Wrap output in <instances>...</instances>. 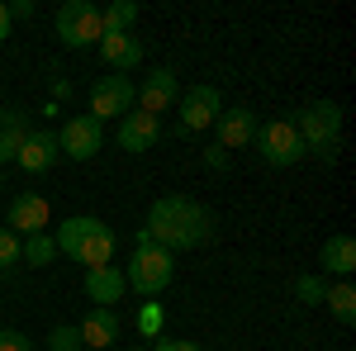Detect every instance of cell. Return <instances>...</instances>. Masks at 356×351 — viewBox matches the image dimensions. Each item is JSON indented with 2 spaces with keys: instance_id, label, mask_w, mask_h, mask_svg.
Here are the masks:
<instances>
[{
  "instance_id": "cell-1",
  "label": "cell",
  "mask_w": 356,
  "mask_h": 351,
  "mask_svg": "<svg viewBox=\"0 0 356 351\" xmlns=\"http://www.w3.org/2000/svg\"><path fill=\"white\" fill-rule=\"evenodd\" d=\"M143 233L176 256V252L204 247L214 238V214H209L204 204L186 199V195H166V199H157V204L147 209V228H143Z\"/></svg>"
},
{
  "instance_id": "cell-2",
  "label": "cell",
  "mask_w": 356,
  "mask_h": 351,
  "mask_svg": "<svg viewBox=\"0 0 356 351\" xmlns=\"http://www.w3.org/2000/svg\"><path fill=\"white\" fill-rule=\"evenodd\" d=\"M53 247L62 256H72V261H81L86 270L90 266H110L114 256V228L110 223H100V218H62V228L53 233Z\"/></svg>"
},
{
  "instance_id": "cell-3",
  "label": "cell",
  "mask_w": 356,
  "mask_h": 351,
  "mask_svg": "<svg viewBox=\"0 0 356 351\" xmlns=\"http://www.w3.org/2000/svg\"><path fill=\"white\" fill-rule=\"evenodd\" d=\"M171 275H176V256L166 247H157L147 233H138L129 270H124V285H134L138 295H162L166 285H171Z\"/></svg>"
},
{
  "instance_id": "cell-4",
  "label": "cell",
  "mask_w": 356,
  "mask_h": 351,
  "mask_svg": "<svg viewBox=\"0 0 356 351\" xmlns=\"http://www.w3.org/2000/svg\"><path fill=\"white\" fill-rule=\"evenodd\" d=\"M257 152H261V162H266V166H295V162L309 157V152H304V138L295 133L290 119L257 124Z\"/></svg>"
},
{
  "instance_id": "cell-5",
  "label": "cell",
  "mask_w": 356,
  "mask_h": 351,
  "mask_svg": "<svg viewBox=\"0 0 356 351\" xmlns=\"http://www.w3.org/2000/svg\"><path fill=\"white\" fill-rule=\"evenodd\" d=\"M100 10L90 5V0H67L62 10H57V38L67 43V48H90V43H100Z\"/></svg>"
},
{
  "instance_id": "cell-6",
  "label": "cell",
  "mask_w": 356,
  "mask_h": 351,
  "mask_svg": "<svg viewBox=\"0 0 356 351\" xmlns=\"http://www.w3.org/2000/svg\"><path fill=\"white\" fill-rule=\"evenodd\" d=\"M100 142H105V124L90 119V114H72V119L62 124V133H57V147H62L72 162H90V157L100 152Z\"/></svg>"
},
{
  "instance_id": "cell-7",
  "label": "cell",
  "mask_w": 356,
  "mask_h": 351,
  "mask_svg": "<svg viewBox=\"0 0 356 351\" xmlns=\"http://www.w3.org/2000/svg\"><path fill=\"white\" fill-rule=\"evenodd\" d=\"M134 95L138 85L129 81V76H100L95 81V90H90V119H124L129 109H134Z\"/></svg>"
},
{
  "instance_id": "cell-8",
  "label": "cell",
  "mask_w": 356,
  "mask_h": 351,
  "mask_svg": "<svg viewBox=\"0 0 356 351\" xmlns=\"http://www.w3.org/2000/svg\"><path fill=\"white\" fill-rule=\"evenodd\" d=\"M290 124H295V133L304 138V147H314V142H328V138H337V129H342V109L332 105V100H318V105L300 109Z\"/></svg>"
},
{
  "instance_id": "cell-9",
  "label": "cell",
  "mask_w": 356,
  "mask_h": 351,
  "mask_svg": "<svg viewBox=\"0 0 356 351\" xmlns=\"http://www.w3.org/2000/svg\"><path fill=\"white\" fill-rule=\"evenodd\" d=\"M223 114V100L214 85H191L181 95V129L186 133H200V129H214V119Z\"/></svg>"
},
{
  "instance_id": "cell-10",
  "label": "cell",
  "mask_w": 356,
  "mask_h": 351,
  "mask_svg": "<svg viewBox=\"0 0 356 351\" xmlns=\"http://www.w3.org/2000/svg\"><path fill=\"white\" fill-rule=\"evenodd\" d=\"M57 157H62V147H57L53 129H29L24 142H19V152H15V166H24L29 176H43Z\"/></svg>"
},
{
  "instance_id": "cell-11",
  "label": "cell",
  "mask_w": 356,
  "mask_h": 351,
  "mask_svg": "<svg viewBox=\"0 0 356 351\" xmlns=\"http://www.w3.org/2000/svg\"><path fill=\"white\" fill-rule=\"evenodd\" d=\"M138 109L143 114H166V109L176 105V72L171 67H157V72H147V81L138 85Z\"/></svg>"
},
{
  "instance_id": "cell-12",
  "label": "cell",
  "mask_w": 356,
  "mask_h": 351,
  "mask_svg": "<svg viewBox=\"0 0 356 351\" xmlns=\"http://www.w3.org/2000/svg\"><path fill=\"white\" fill-rule=\"evenodd\" d=\"M119 147H124V152H147V147H152V142H157V138H162V119H157V114H143V109H129V114H124V119H119Z\"/></svg>"
},
{
  "instance_id": "cell-13",
  "label": "cell",
  "mask_w": 356,
  "mask_h": 351,
  "mask_svg": "<svg viewBox=\"0 0 356 351\" xmlns=\"http://www.w3.org/2000/svg\"><path fill=\"white\" fill-rule=\"evenodd\" d=\"M10 233L33 238V233H48V199L43 195H15L10 199Z\"/></svg>"
},
{
  "instance_id": "cell-14",
  "label": "cell",
  "mask_w": 356,
  "mask_h": 351,
  "mask_svg": "<svg viewBox=\"0 0 356 351\" xmlns=\"http://www.w3.org/2000/svg\"><path fill=\"white\" fill-rule=\"evenodd\" d=\"M100 57L114 67V76H124V72H138L143 43H138L134 33H100Z\"/></svg>"
},
{
  "instance_id": "cell-15",
  "label": "cell",
  "mask_w": 356,
  "mask_h": 351,
  "mask_svg": "<svg viewBox=\"0 0 356 351\" xmlns=\"http://www.w3.org/2000/svg\"><path fill=\"white\" fill-rule=\"evenodd\" d=\"M214 133H219V147H247L252 138H257V114L252 109H223L219 119H214Z\"/></svg>"
},
{
  "instance_id": "cell-16",
  "label": "cell",
  "mask_w": 356,
  "mask_h": 351,
  "mask_svg": "<svg viewBox=\"0 0 356 351\" xmlns=\"http://www.w3.org/2000/svg\"><path fill=\"white\" fill-rule=\"evenodd\" d=\"M124 270L119 266H90L86 270V295L95 299V309H110V304H119L124 299Z\"/></svg>"
},
{
  "instance_id": "cell-17",
  "label": "cell",
  "mask_w": 356,
  "mask_h": 351,
  "mask_svg": "<svg viewBox=\"0 0 356 351\" xmlns=\"http://www.w3.org/2000/svg\"><path fill=\"white\" fill-rule=\"evenodd\" d=\"M76 332H81L86 351H105L114 337H119V313H114V309H90L86 323L76 327Z\"/></svg>"
},
{
  "instance_id": "cell-18",
  "label": "cell",
  "mask_w": 356,
  "mask_h": 351,
  "mask_svg": "<svg viewBox=\"0 0 356 351\" xmlns=\"http://www.w3.org/2000/svg\"><path fill=\"white\" fill-rule=\"evenodd\" d=\"M318 261H323V270H332V275H352L356 270V243L347 238V233H337V238L323 243Z\"/></svg>"
},
{
  "instance_id": "cell-19",
  "label": "cell",
  "mask_w": 356,
  "mask_h": 351,
  "mask_svg": "<svg viewBox=\"0 0 356 351\" xmlns=\"http://www.w3.org/2000/svg\"><path fill=\"white\" fill-rule=\"evenodd\" d=\"M53 256H57L53 233H33V238H24V243H19V261H24V266H48Z\"/></svg>"
},
{
  "instance_id": "cell-20",
  "label": "cell",
  "mask_w": 356,
  "mask_h": 351,
  "mask_svg": "<svg viewBox=\"0 0 356 351\" xmlns=\"http://www.w3.org/2000/svg\"><path fill=\"white\" fill-rule=\"evenodd\" d=\"M323 304L332 309V318H337V323H356V290L347 285V280H342V285H332L328 295H323Z\"/></svg>"
},
{
  "instance_id": "cell-21",
  "label": "cell",
  "mask_w": 356,
  "mask_h": 351,
  "mask_svg": "<svg viewBox=\"0 0 356 351\" xmlns=\"http://www.w3.org/2000/svg\"><path fill=\"white\" fill-rule=\"evenodd\" d=\"M138 19V5L134 0H119V5H110V10H100V24H105V33H129Z\"/></svg>"
},
{
  "instance_id": "cell-22",
  "label": "cell",
  "mask_w": 356,
  "mask_h": 351,
  "mask_svg": "<svg viewBox=\"0 0 356 351\" xmlns=\"http://www.w3.org/2000/svg\"><path fill=\"white\" fill-rule=\"evenodd\" d=\"M323 295H328V280L323 275H300L295 280V299L300 304H323Z\"/></svg>"
},
{
  "instance_id": "cell-23",
  "label": "cell",
  "mask_w": 356,
  "mask_h": 351,
  "mask_svg": "<svg viewBox=\"0 0 356 351\" xmlns=\"http://www.w3.org/2000/svg\"><path fill=\"white\" fill-rule=\"evenodd\" d=\"M48 351H81V332H76V327H53V332H48Z\"/></svg>"
},
{
  "instance_id": "cell-24",
  "label": "cell",
  "mask_w": 356,
  "mask_h": 351,
  "mask_svg": "<svg viewBox=\"0 0 356 351\" xmlns=\"http://www.w3.org/2000/svg\"><path fill=\"white\" fill-rule=\"evenodd\" d=\"M19 266V238L10 228H0V270H15Z\"/></svg>"
},
{
  "instance_id": "cell-25",
  "label": "cell",
  "mask_w": 356,
  "mask_h": 351,
  "mask_svg": "<svg viewBox=\"0 0 356 351\" xmlns=\"http://www.w3.org/2000/svg\"><path fill=\"white\" fill-rule=\"evenodd\" d=\"M162 323H166V313L157 309V304H147V309L138 313V332H143V337H157V332H162Z\"/></svg>"
},
{
  "instance_id": "cell-26",
  "label": "cell",
  "mask_w": 356,
  "mask_h": 351,
  "mask_svg": "<svg viewBox=\"0 0 356 351\" xmlns=\"http://www.w3.org/2000/svg\"><path fill=\"white\" fill-rule=\"evenodd\" d=\"M0 351H29V337L15 327H0Z\"/></svg>"
},
{
  "instance_id": "cell-27",
  "label": "cell",
  "mask_w": 356,
  "mask_h": 351,
  "mask_svg": "<svg viewBox=\"0 0 356 351\" xmlns=\"http://www.w3.org/2000/svg\"><path fill=\"white\" fill-rule=\"evenodd\" d=\"M0 129H10V133L24 138V133H29V119L19 114V109H5V114H0Z\"/></svg>"
},
{
  "instance_id": "cell-28",
  "label": "cell",
  "mask_w": 356,
  "mask_h": 351,
  "mask_svg": "<svg viewBox=\"0 0 356 351\" xmlns=\"http://www.w3.org/2000/svg\"><path fill=\"white\" fill-rule=\"evenodd\" d=\"M19 142H24L19 133H10V129H0V162H15V152H19Z\"/></svg>"
},
{
  "instance_id": "cell-29",
  "label": "cell",
  "mask_w": 356,
  "mask_h": 351,
  "mask_svg": "<svg viewBox=\"0 0 356 351\" xmlns=\"http://www.w3.org/2000/svg\"><path fill=\"white\" fill-rule=\"evenodd\" d=\"M304 152H314L318 162H337V138H328V142H314V147H304Z\"/></svg>"
},
{
  "instance_id": "cell-30",
  "label": "cell",
  "mask_w": 356,
  "mask_h": 351,
  "mask_svg": "<svg viewBox=\"0 0 356 351\" xmlns=\"http://www.w3.org/2000/svg\"><path fill=\"white\" fill-rule=\"evenodd\" d=\"M5 15H10V24H15V19H29V15H33V0H15V5H5Z\"/></svg>"
},
{
  "instance_id": "cell-31",
  "label": "cell",
  "mask_w": 356,
  "mask_h": 351,
  "mask_svg": "<svg viewBox=\"0 0 356 351\" xmlns=\"http://www.w3.org/2000/svg\"><path fill=\"white\" fill-rule=\"evenodd\" d=\"M204 166H209V171H223V166H228V152H223V147H209V152H204Z\"/></svg>"
},
{
  "instance_id": "cell-32",
  "label": "cell",
  "mask_w": 356,
  "mask_h": 351,
  "mask_svg": "<svg viewBox=\"0 0 356 351\" xmlns=\"http://www.w3.org/2000/svg\"><path fill=\"white\" fill-rule=\"evenodd\" d=\"M147 351H200V342H157V347Z\"/></svg>"
},
{
  "instance_id": "cell-33",
  "label": "cell",
  "mask_w": 356,
  "mask_h": 351,
  "mask_svg": "<svg viewBox=\"0 0 356 351\" xmlns=\"http://www.w3.org/2000/svg\"><path fill=\"white\" fill-rule=\"evenodd\" d=\"M10 38V15H5V5H0V43Z\"/></svg>"
},
{
  "instance_id": "cell-34",
  "label": "cell",
  "mask_w": 356,
  "mask_h": 351,
  "mask_svg": "<svg viewBox=\"0 0 356 351\" xmlns=\"http://www.w3.org/2000/svg\"><path fill=\"white\" fill-rule=\"evenodd\" d=\"M129 351H147V347H129Z\"/></svg>"
},
{
  "instance_id": "cell-35",
  "label": "cell",
  "mask_w": 356,
  "mask_h": 351,
  "mask_svg": "<svg viewBox=\"0 0 356 351\" xmlns=\"http://www.w3.org/2000/svg\"><path fill=\"white\" fill-rule=\"evenodd\" d=\"M81 351H86V347H81Z\"/></svg>"
}]
</instances>
